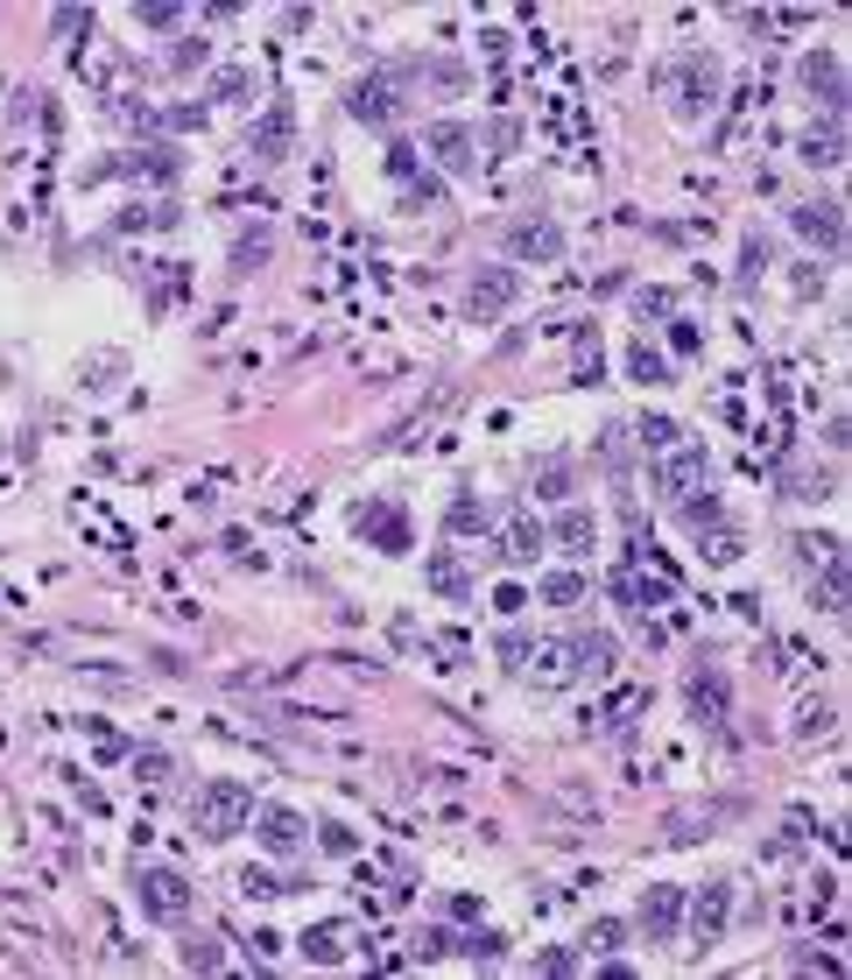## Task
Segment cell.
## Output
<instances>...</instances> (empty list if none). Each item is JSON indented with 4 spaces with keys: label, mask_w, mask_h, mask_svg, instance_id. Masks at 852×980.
<instances>
[{
    "label": "cell",
    "mask_w": 852,
    "mask_h": 980,
    "mask_svg": "<svg viewBox=\"0 0 852 980\" xmlns=\"http://www.w3.org/2000/svg\"><path fill=\"white\" fill-rule=\"evenodd\" d=\"M247 819H254V791L240 776H212V783H198V797H190V825H198L205 840H233V833H247Z\"/></svg>",
    "instance_id": "obj_1"
},
{
    "label": "cell",
    "mask_w": 852,
    "mask_h": 980,
    "mask_svg": "<svg viewBox=\"0 0 852 980\" xmlns=\"http://www.w3.org/2000/svg\"><path fill=\"white\" fill-rule=\"evenodd\" d=\"M134 903H141V917H156V924H184L190 903H198V889H190L176 868H141L134 874Z\"/></svg>",
    "instance_id": "obj_2"
},
{
    "label": "cell",
    "mask_w": 852,
    "mask_h": 980,
    "mask_svg": "<svg viewBox=\"0 0 852 980\" xmlns=\"http://www.w3.org/2000/svg\"><path fill=\"white\" fill-rule=\"evenodd\" d=\"M712 480V452L705 444H669V452H655V494L669 501H697Z\"/></svg>",
    "instance_id": "obj_3"
},
{
    "label": "cell",
    "mask_w": 852,
    "mask_h": 980,
    "mask_svg": "<svg viewBox=\"0 0 852 980\" xmlns=\"http://www.w3.org/2000/svg\"><path fill=\"white\" fill-rule=\"evenodd\" d=\"M416 78V64H402V71H373V78H360L353 85V121H367V127H395L402 121V85Z\"/></svg>",
    "instance_id": "obj_4"
},
{
    "label": "cell",
    "mask_w": 852,
    "mask_h": 980,
    "mask_svg": "<svg viewBox=\"0 0 852 980\" xmlns=\"http://www.w3.org/2000/svg\"><path fill=\"white\" fill-rule=\"evenodd\" d=\"M663 85H669V99H677V113L683 121H697V113L719 99V64H712L705 50H691L677 71H663Z\"/></svg>",
    "instance_id": "obj_5"
},
{
    "label": "cell",
    "mask_w": 852,
    "mask_h": 980,
    "mask_svg": "<svg viewBox=\"0 0 852 980\" xmlns=\"http://www.w3.org/2000/svg\"><path fill=\"white\" fill-rule=\"evenodd\" d=\"M515 677H521V685H535V691H564V685H578V657H571V642H564V635H535Z\"/></svg>",
    "instance_id": "obj_6"
},
{
    "label": "cell",
    "mask_w": 852,
    "mask_h": 980,
    "mask_svg": "<svg viewBox=\"0 0 852 980\" xmlns=\"http://www.w3.org/2000/svg\"><path fill=\"white\" fill-rule=\"evenodd\" d=\"M683 699H691V720H697V726H712V734H719V726L732 720V685H726V671H719V663H697V671H691V685H683Z\"/></svg>",
    "instance_id": "obj_7"
},
{
    "label": "cell",
    "mask_w": 852,
    "mask_h": 980,
    "mask_svg": "<svg viewBox=\"0 0 852 980\" xmlns=\"http://www.w3.org/2000/svg\"><path fill=\"white\" fill-rule=\"evenodd\" d=\"M254 840H261L268 846V854H282V860H289V854H304V846H310V825L304 819H296V811L289 805H254Z\"/></svg>",
    "instance_id": "obj_8"
},
{
    "label": "cell",
    "mask_w": 852,
    "mask_h": 980,
    "mask_svg": "<svg viewBox=\"0 0 852 980\" xmlns=\"http://www.w3.org/2000/svg\"><path fill=\"white\" fill-rule=\"evenodd\" d=\"M353 529H360L373 551H387V558L409 551V515H402L395 501H367V509H353Z\"/></svg>",
    "instance_id": "obj_9"
},
{
    "label": "cell",
    "mask_w": 852,
    "mask_h": 980,
    "mask_svg": "<svg viewBox=\"0 0 852 980\" xmlns=\"http://www.w3.org/2000/svg\"><path fill=\"white\" fill-rule=\"evenodd\" d=\"M507 255H515V261H543V269H550V261H564V226H557V219H543V212L515 219V226H507Z\"/></svg>",
    "instance_id": "obj_10"
},
{
    "label": "cell",
    "mask_w": 852,
    "mask_h": 980,
    "mask_svg": "<svg viewBox=\"0 0 852 980\" xmlns=\"http://www.w3.org/2000/svg\"><path fill=\"white\" fill-rule=\"evenodd\" d=\"M423 148L444 162L452 176H466V170H480V135H472L466 121H430V135H423Z\"/></svg>",
    "instance_id": "obj_11"
},
{
    "label": "cell",
    "mask_w": 852,
    "mask_h": 980,
    "mask_svg": "<svg viewBox=\"0 0 852 980\" xmlns=\"http://www.w3.org/2000/svg\"><path fill=\"white\" fill-rule=\"evenodd\" d=\"M634 924L649 931L655 945H663V939H677V924H683V889H677V882H649V889H641Z\"/></svg>",
    "instance_id": "obj_12"
},
{
    "label": "cell",
    "mask_w": 852,
    "mask_h": 980,
    "mask_svg": "<svg viewBox=\"0 0 852 980\" xmlns=\"http://www.w3.org/2000/svg\"><path fill=\"white\" fill-rule=\"evenodd\" d=\"M789 226H797L803 233V241H811V247H825V255H839V247H845V205H797V212H789Z\"/></svg>",
    "instance_id": "obj_13"
},
{
    "label": "cell",
    "mask_w": 852,
    "mask_h": 980,
    "mask_svg": "<svg viewBox=\"0 0 852 980\" xmlns=\"http://www.w3.org/2000/svg\"><path fill=\"white\" fill-rule=\"evenodd\" d=\"M289 148H296V113H289V107H268L261 121L247 127V156H254V162H282Z\"/></svg>",
    "instance_id": "obj_14"
},
{
    "label": "cell",
    "mask_w": 852,
    "mask_h": 980,
    "mask_svg": "<svg viewBox=\"0 0 852 980\" xmlns=\"http://www.w3.org/2000/svg\"><path fill=\"white\" fill-rule=\"evenodd\" d=\"M726 924H732V882H705V889H697V903H691V939L697 945H719Z\"/></svg>",
    "instance_id": "obj_15"
},
{
    "label": "cell",
    "mask_w": 852,
    "mask_h": 980,
    "mask_svg": "<svg viewBox=\"0 0 852 980\" xmlns=\"http://www.w3.org/2000/svg\"><path fill=\"white\" fill-rule=\"evenodd\" d=\"M641 712H649V685H613L606 699L585 712V720L600 726V734H627V726H634Z\"/></svg>",
    "instance_id": "obj_16"
},
{
    "label": "cell",
    "mask_w": 852,
    "mask_h": 980,
    "mask_svg": "<svg viewBox=\"0 0 852 980\" xmlns=\"http://www.w3.org/2000/svg\"><path fill=\"white\" fill-rule=\"evenodd\" d=\"M543 523H535V509H507L501 515V558L507 564H535V551H543Z\"/></svg>",
    "instance_id": "obj_17"
},
{
    "label": "cell",
    "mask_w": 852,
    "mask_h": 980,
    "mask_svg": "<svg viewBox=\"0 0 852 980\" xmlns=\"http://www.w3.org/2000/svg\"><path fill=\"white\" fill-rule=\"evenodd\" d=\"M803 85H811V93L825 99V113L839 121V107H845V64H839V50H811V57H803Z\"/></svg>",
    "instance_id": "obj_18"
},
{
    "label": "cell",
    "mask_w": 852,
    "mask_h": 980,
    "mask_svg": "<svg viewBox=\"0 0 852 980\" xmlns=\"http://www.w3.org/2000/svg\"><path fill=\"white\" fill-rule=\"evenodd\" d=\"M515 290H521V275H515V269H486L480 282H472L466 310H472V318H480V324H493V318H501L507 304H515Z\"/></svg>",
    "instance_id": "obj_19"
},
{
    "label": "cell",
    "mask_w": 852,
    "mask_h": 980,
    "mask_svg": "<svg viewBox=\"0 0 852 980\" xmlns=\"http://www.w3.org/2000/svg\"><path fill=\"white\" fill-rule=\"evenodd\" d=\"M571 642V657H578V677H613V663H620V642H613L606 628H578V635H564Z\"/></svg>",
    "instance_id": "obj_20"
},
{
    "label": "cell",
    "mask_w": 852,
    "mask_h": 980,
    "mask_svg": "<svg viewBox=\"0 0 852 980\" xmlns=\"http://www.w3.org/2000/svg\"><path fill=\"white\" fill-rule=\"evenodd\" d=\"M423 586H430V592H444V600H472V572H466V564H458L452 551L423 558Z\"/></svg>",
    "instance_id": "obj_21"
},
{
    "label": "cell",
    "mask_w": 852,
    "mask_h": 980,
    "mask_svg": "<svg viewBox=\"0 0 852 980\" xmlns=\"http://www.w3.org/2000/svg\"><path fill=\"white\" fill-rule=\"evenodd\" d=\"M797 156L811 162V170H839V162H845V127H839V121L811 127V135H803V148H797Z\"/></svg>",
    "instance_id": "obj_22"
},
{
    "label": "cell",
    "mask_w": 852,
    "mask_h": 980,
    "mask_svg": "<svg viewBox=\"0 0 852 980\" xmlns=\"http://www.w3.org/2000/svg\"><path fill=\"white\" fill-rule=\"evenodd\" d=\"M444 529H452V537H472V529H480V537H486V529H493V509L472 494V487H458L452 509H444Z\"/></svg>",
    "instance_id": "obj_23"
},
{
    "label": "cell",
    "mask_w": 852,
    "mask_h": 980,
    "mask_svg": "<svg viewBox=\"0 0 852 980\" xmlns=\"http://www.w3.org/2000/svg\"><path fill=\"white\" fill-rule=\"evenodd\" d=\"M543 537H557L564 551H592V543H600V523H592V509H564Z\"/></svg>",
    "instance_id": "obj_24"
},
{
    "label": "cell",
    "mask_w": 852,
    "mask_h": 980,
    "mask_svg": "<svg viewBox=\"0 0 852 980\" xmlns=\"http://www.w3.org/2000/svg\"><path fill=\"white\" fill-rule=\"evenodd\" d=\"M304 959L338 967V959H346V924H310V931H304Z\"/></svg>",
    "instance_id": "obj_25"
},
{
    "label": "cell",
    "mask_w": 852,
    "mask_h": 980,
    "mask_svg": "<svg viewBox=\"0 0 852 980\" xmlns=\"http://www.w3.org/2000/svg\"><path fill=\"white\" fill-rule=\"evenodd\" d=\"M627 375H634L641 389H655V381H669V360L649 346V339H634V346H627Z\"/></svg>",
    "instance_id": "obj_26"
},
{
    "label": "cell",
    "mask_w": 852,
    "mask_h": 980,
    "mask_svg": "<svg viewBox=\"0 0 852 980\" xmlns=\"http://www.w3.org/2000/svg\"><path fill=\"white\" fill-rule=\"evenodd\" d=\"M634 444L655 458V452H669V444H683V430L669 424V417H641V424H634Z\"/></svg>",
    "instance_id": "obj_27"
},
{
    "label": "cell",
    "mask_w": 852,
    "mask_h": 980,
    "mask_svg": "<svg viewBox=\"0 0 852 980\" xmlns=\"http://www.w3.org/2000/svg\"><path fill=\"white\" fill-rule=\"evenodd\" d=\"M740 551H746V537L732 523H712V537H705V558L712 564H740Z\"/></svg>",
    "instance_id": "obj_28"
},
{
    "label": "cell",
    "mask_w": 852,
    "mask_h": 980,
    "mask_svg": "<svg viewBox=\"0 0 852 980\" xmlns=\"http://www.w3.org/2000/svg\"><path fill=\"white\" fill-rule=\"evenodd\" d=\"M768 261H775V247H768V233H746V247H740V290H746V282H754L761 269H768Z\"/></svg>",
    "instance_id": "obj_29"
},
{
    "label": "cell",
    "mask_w": 852,
    "mask_h": 980,
    "mask_svg": "<svg viewBox=\"0 0 852 980\" xmlns=\"http://www.w3.org/2000/svg\"><path fill=\"white\" fill-rule=\"evenodd\" d=\"M543 600L550 607H578V600H585V578H578V572H550L543 578Z\"/></svg>",
    "instance_id": "obj_30"
},
{
    "label": "cell",
    "mask_w": 852,
    "mask_h": 980,
    "mask_svg": "<svg viewBox=\"0 0 852 980\" xmlns=\"http://www.w3.org/2000/svg\"><path fill=\"white\" fill-rule=\"evenodd\" d=\"M318 840H324V854H338V860H353V854H360V833H353V825H338V819H324V825H318Z\"/></svg>",
    "instance_id": "obj_31"
},
{
    "label": "cell",
    "mask_w": 852,
    "mask_h": 980,
    "mask_svg": "<svg viewBox=\"0 0 852 980\" xmlns=\"http://www.w3.org/2000/svg\"><path fill=\"white\" fill-rule=\"evenodd\" d=\"M634 318L649 324V318H677V296L669 290H634Z\"/></svg>",
    "instance_id": "obj_32"
},
{
    "label": "cell",
    "mask_w": 852,
    "mask_h": 980,
    "mask_svg": "<svg viewBox=\"0 0 852 980\" xmlns=\"http://www.w3.org/2000/svg\"><path fill=\"white\" fill-rule=\"evenodd\" d=\"M240 896H247V903H275V896H289V889H282V882H275V874H261V868H247V874H240Z\"/></svg>",
    "instance_id": "obj_33"
},
{
    "label": "cell",
    "mask_w": 852,
    "mask_h": 980,
    "mask_svg": "<svg viewBox=\"0 0 852 980\" xmlns=\"http://www.w3.org/2000/svg\"><path fill=\"white\" fill-rule=\"evenodd\" d=\"M452 953H466V959H501V953H507V939H501V931H472V939H458Z\"/></svg>",
    "instance_id": "obj_34"
},
{
    "label": "cell",
    "mask_w": 852,
    "mask_h": 980,
    "mask_svg": "<svg viewBox=\"0 0 852 980\" xmlns=\"http://www.w3.org/2000/svg\"><path fill=\"white\" fill-rule=\"evenodd\" d=\"M789 551H797L803 564H831V558L845 551V543H839V537H797V543H789Z\"/></svg>",
    "instance_id": "obj_35"
},
{
    "label": "cell",
    "mask_w": 852,
    "mask_h": 980,
    "mask_svg": "<svg viewBox=\"0 0 852 980\" xmlns=\"http://www.w3.org/2000/svg\"><path fill=\"white\" fill-rule=\"evenodd\" d=\"M600 332H578V381H585V389H592V381H600Z\"/></svg>",
    "instance_id": "obj_36"
},
{
    "label": "cell",
    "mask_w": 852,
    "mask_h": 980,
    "mask_svg": "<svg viewBox=\"0 0 852 980\" xmlns=\"http://www.w3.org/2000/svg\"><path fill=\"white\" fill-rule=\"evenodd\" d=\"M782 487H789V501H825V494H831V480H825V473H789Z\"/></svg>",
    "instance_id": "obj_37"
},
{
    "label": "cell",
    "mask_w": 852,
    "mask_h": 980,
    "mask_svg": "<svg viewBox=\"0 0 852 980\" xmlns=\"http://www.w3.org/2000/svg\"><path fill=\"white\" fill-rule=\"evenodd\" d=\"M184 967H190V973H219L226 959H219V945H212V939H190V945H184Z\"/></svg>",
    "instance_id": "obj_38"
},
{
    "label": "cell",
    "mask_w": 852,
    "mask_h": 980,
    "mask_svg": "<svg viewBox=\"0 0 852 980\" xmlns=\"http://www.w3.org/2000/svg\"><path fill=\"white\" fill-rule=\"evenodd\" d=\"M620 939H627V924H620V917H600V924L585 931V953H613Z\"/></svg>",
    "instance_id": "obj_39"
},
{
    "label": "cell",
    "mask_w": 852,
    "mask_h": 980,
    "mask_svg": "<svg viewBox=\"0 0 852 980\" xmlns=\"http://www.w3.org/2000/svg\"><path fill=\"white\" fill-rule=\"evenodd\" d=\"M535 494H550V501H557V494H571V466H564V458H550V466L535 473Z\"/></svg>",
    "instance_id": "obj_40"
},
{
    "label": "cell",
    "mask_w": 852,
    "mask_h": 980,
    "mask_svg": "<svg viewBox=\"0 0 852 980\" xmlns=\"http://www.w3.org/2000/svg\"><path fill=\"white\" fill-rule=\"evenodd\" d=\"M683 523H691L697 537H705L712 523H726V509H719V501H712V494H705V501H683Z\"/></svg>",
    "instance_id": "obj_41"
},
{
    "label": "cell",
    "mask_w": 852,
    "mask_h": 980,
    "mask_svg": "<svg viewBox=\"0 0 852 980\" xmlns=\"http://www.w3.org/2000/svg\"><path fill=\"white\" fill-rule=\"evenodd\" d=\"M134 776H141V783H162V776H170V755H162V748H134Z\"/></svg>",
    "instance_id": "obj_42"
},
{
    "label": "cell",
    "mask_w": 852,
    "mask_h": 980,
    "mask_svg": "<svg viewBox=\"0 0 852 980\" xmlns=\"http://www.w3.org/2000/svg\"><path fill=\"white\" fill-rule=\"evenodd\" d=\"M387 176H395L402 191L416 184V148H409V142H395V148H387Z\"/></svg>",
    "instance_id": "obj_43"
},
{
    "label": "cell",
    "mask_w": 852,
    "mask_h": 980,
    "mask_svg": "<svg viewBox=\"0 0 852 980\" xmlns=\"http://www.w3.org/2000/svg\"><path fill=\"white\" fill-rule=\"evenodd\" d=\"M669 346H677V353H683V360H691V353H697V346H705V332H697V324H691V318H669Z\"/></svg>",
    "instance_id": "obj_44"
},
{
    "label": "cell",
    "mask_w": 852,
    "mask_h": 980,
    "mask_svg": "<svg viewBox=\"0 0 852 980\" xmlns=\"http://www.w3.org/2000/svg\"><path fill=\"white\" fill-rule=\"evenodd\" d=\"M402 198H409V212H423V205H444V184H437V176H416Z\"/></svg>",
    "instance_id": "obj_45"
},
{
    "label": "cell",
    "mask_w": 852,
    "mask_h": 980,
    "mask_svg": "<svg viewBox=\"0 0 852 980\" xmlns=\"http://www.w3.org/2000/svg\"><path fill=\"white\" fill-rule=\"evenodd\" d=\"M268 261V233H247L240 247H233V269H261Z\"/></svg>",
    "instance_id": "obj_46"
},
{
    "label": "cell",
    "mask_w": 852,
    "mask_h": 980,
    "mask_svg": "<svg viewBox=\"0 0 852 980\" xmlns=\"http://www.w3.org/2000/svg\"><path fill=\"white\" fill-rule=\"evenodd\" d=\"M57 36H92V14L85 8H57Z\"/></svg>",
    "instance_id": "obj_47"
},
{
    "label": "cell",
    "mask_w": 852,
    "mask_h": 980,
    "mask_svg": "<svg viewBox=\"0 0 852 980\" xmlns=\"http://www.w3.org/2000/svg\"><path fill=\"white\" fill-rule=\"evenodd\" d=\"M493 649H501V663H507V671H521V657H529V635H515V628H507Z\"/></svg>",
    "instance_id": "obj_48"
},
{
    "label": "cell",
    "mask_w": 852,
    "mask_h": 980,
    "mask_svg": "<svg viewBox=\"0 0 852 980\" xmlns=\"http://www.w3.org/2000/svg\"><path fill=\"white\" fill-rule=\"evenodd\" d=\"M444 953H452V931H437V924H430L423 939H416V959H444Z\"/></svg>",
    "instance_id": "obj_49"
},
{
    "label": "cell",
    "mask_w": 852,
    "mask_h": 980,
    "mask_svg": "<svg viewBox=\"0 0 852 980\" xmlns=\"http://www.w3.org/2000/svg\"><path fill=\"white\" fill-rule=\"evenodd\" d=\"M134 22H141V28H176V22H184V8H134Z\"/></svg>",
    "instance_id": "obj_50"
},
{
    "label": "cell",
    "mask_w": 852,
    "mask_h": 980,
    "mask_svg": "<svg viewBox=\"0 0 852 980\" xmlns=\"http://www.w3.org/2000/svg\"><path fill=\"white\" fill-rule=\"evenodd\" d=\"M247 85H254V78H247V71H219V78H212V99H240V93H247Z\"/></svg>",
    "instance_id": "obj_51"
},
{
    "label": "cell",
    "mask_w": 852,
    "mask_h": 980,
    "mask_svg": "<svg viewBox=\"0 0 852 980\" xmlns=\"http://www.w3.org/2000/svg\"><path fill=\"white\" fill-rule=\"evenodd\" d=\"M205 57H212V42H184V50H176V71H198Z\"/></svg>",
    "instance_id": "obj_52"
},
{
    "label": "cell",
    "mask_w": 852,
    "mask_h": 980,
    "mask_svg": "<svg viewBox=\"0 0 852 980\" xmlns=\"http://www.w3.org/2000/svg\"><path fill=\"white\" fill-rule=\"evenodd\" d=\"M162 121H170V127H205V107H170Z\"/></svg>",
    "instance_id": "obj_53"
},
{
    "label": "cell",
    "mask_w": 852,
    "mask_h": 980,
    "mask_svg": "<svg viewBox=\"0 0 852 980\" xmlns=\"http://www.w3.org/2000/svg\"><path fill=\"white\" fill-rule=\"evenodd\" d=\"M535 967H543V973H578V953H543Z\"/></svg>",
    "instance_id": "obj_54"
},
{
    "label": "cell",
    "mask_w": 852,
    "mask_h": 980,
    "mask_svg": "<svg viewBox=\"0 0 852 980\" xmlns=\"http://www.w3.org/2000/svg\"><path fill=\"white\" fill-rule=\"evenodd\" d=\"M831 726V706H803V734H825Z\"/></svg>",
    "instance_id": "obj_55"
}]
</instances>
